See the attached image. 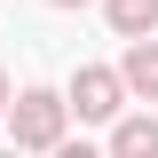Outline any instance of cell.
<instances>
[{
    "label": "cell",
    "instance_id": "6da1fadb",
    "mask_svg": "<svg viewBox=\"0 0 158 158\" xmlns=\"http://www.w3.org/2000/svg\"><path fill=\"white\" fill-rule=\"evenodd\" d=\"M8 127H16V150H56L63 127H71V111H63L56 87H24V95L8 103Z\"/></svg>",
    "mask_w": 158,
    "mask_h": 158
},
{
    "label": "cell",
    "instance_id": "7a4b0ae2",
    "mask_svg": "<svg viewBox=\"0 0 158 158\" xmlns=\"http://www.w3.org/2000/svg\"><path fill=\"white\" fill-rule=\"evenodd\" d=\"M63 111H79V118H111V127H118V111H127L118 63H79L71 87H63Z\"/></svg>",
    "mask_w": 158,
    "mask_h": 158
},
{
    "label": "cell",
    "instance_id": "3957f363",
    "mask_svg": "<svg viewBox=\"0 0 158 158\" xmlns=\"http://www.w3.org/2000/svg\"><path fill=\"white\" fill-rule=\"evenodd\" d=\"M118 87L142 103H158V40H135L127 56H118Z\"/></svg>",
    "mask_w": 158,
    "mask_h": 158
},
{
    "label": "cell",
    "instance_id": "277c9868",
    "mask_svg": "<svg viewBox=\"0 0 158 158\" xmlns=\"http://www.w3.org/2000/svg\"><path fill=\"white\" fill-rule=\"evenodd\" d=\"M103 16H111V32L135 48V40H150V32H158V0H103Z\"/></svg>",
    "mask_w": 158,
    "mask_h": 158
},
{
    "label": "cell",
    "instance_id": "5b68a950",
    "mask_svg": "<svg viewBox=\"0 0 158 158\" xmlns=\"http://www.w3.org/2000/svg\"><path fill=\"white\" fill-rule=\"evenodd\" d=\"M103 158H158V118H150V111H142V118H118Z\"/></svg>",
    "mask_w": 158,
    "mask_h": 158
},
{
    "label": "cell",
    "instance_id": "8992f818",
    "mask_svg": "<svg viewBox=\"0 0 158 158\" xmlns=\"http://www.w3.org/2000/svg\"><path fill=\"white\" fill-rule=\"evenodd\" d=\"M48 158H103V150H95V142H56Z\"/></svg>",
    "mask_w": 158,
    "mask_h": 158
},
{
    "label": "cell",
    "instance_id": "52a82bcc",
    "mask_svg": "<svg viewBox=\"0 0 158 158\" xmlns=\"http://www.w3.org/2000/svg\"><path fill=\"white\" fill-rule=\"evenodd\" d=\"M8 103H16V95H8V71H0V111H8Z\"/></svg>",
    "mask_w": 158,
    "mask_h": 158
},
{
    "label": "cell",
    "instance_id": "ba28073f",
    "mask_svg": "<svg viewBox=\"0 0 158 158\" xmlns=\"http://www.w3.org/2000/svg\"><path fill=\"white\" fill-rule=\"evenodd\" d=\"M56 8H87V0H56Z\"/></svg>",
    "mask_w": 158,
    "mask_h": 158
},
{
    "label": "cell",
    "instance_id": "9c48e42d",
    "mask_svg": "<svg viewBox=\"0 0 158 158\" xmlns=\"http://www.w3.org/2000/svg\"><path fill=\"white\" fill-rule=\"evenodd\" d=\"M0 158H24V150H0Z\"/></svg>",
    "mask_w": 158,
    "mask_h": 158
}]
</instances>
